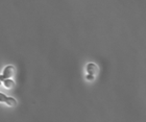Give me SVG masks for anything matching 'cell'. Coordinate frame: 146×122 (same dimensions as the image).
<instances>
[{"mask_svg": "<svg viewBox=\"0 0 146 122\" xmlns=\"http://www.w3.org/2000/svg\"><path fill=\"white\" fill-rule=\"evenodd\" d=\"M87 71L89 72V74H96L98 72V68L97 66L95 64H92V63H90V64H88V66H87Z\"/></svg>", "mask_w": 146, "mask_h": 122, "instance_id": "2", "label": "cell"}, {"mask_svg": "<svg viewBox=\"0 0 146 122\" xmlns=\"http://www.w3.org/2000/svg\"><path fill=\"white\" fill-rule=\"evenodd\" d=\"M87 78H88V80H93V78H94V77H93V75H92V74H89L88 76H87Z\"/></svg>", "mask_w": 146, "mask_h": 122, "instance_id": "6", "label": "cell"}, {"mask_svg": "<svg viewBox=\"0 0 146 122\" xmlns=\"http://www.w3.org/2000/svg\"><path fill=\"white\" fill-rule=\"evenodd\" d=\"M15 72H16V69L13 66H7V67L4 68V70H3V77L4 78H11L15 75Z\"/></svg>", "mask_w": 146, "mask_h": 122, "instance_id": "1", "label": "cell"}, {"mask_svg": "<svg viewBox=\"0 0 146 122\" xmlns=\"http://www.w3.org/2000/svg\"><path fill=\"white\" fill-rule=\"evenodd\" d=\"M0 85H1V82H0Z\"/></svg>", "mask_w": 146, "mask_h": 122, "instance_id": "8", "label": "cell"}, {"mask_svg": "<svg viewBox=\"0 0 146 122\" xmlns=\"http://www.w3.org/2000/svg\"><path fill=\"white\" fill-rule=\"evenodd\" d=\"M5 80V78L3 77V75H0V82H1V80H2V82H3V80Z\"/></svg>", "mask_w": 146, "mask_h": 122, "instance_id": "7", "label": "cell"}, {"mask_svg": "<svg viewBox=\"0 0 146 122\" xmlns=\"http://www.w3.org/2000/svg\"><path fill=\"white\" fill-rule=\"evenodd\" d=\"M6 98H7V96H5V95L2 94V93H0V102H5Z\"/></svg>", "mask_w": 146, "mask_h": 122, "instance_id": "5", "label": "cell"}, {"mask_svg": "<svg viewBox=\"0 0 146 122\" xmlns=\"http://www.w3.org/2000/svg\"><path fill=\"white\" fill-rule=\"evenodd\" d=\"M5 103L9 104V107H16V105H17V101H16L15 98H13V97H7V98H6Z\"/></svg>", "mask_w": 146, "mask_h": 122, "instance_id": "4", "label": "cell"}, {"mask_svg": "<svg viewBox=\"0 0 146 122\" xmlns=\"http://www.w3.org/2000/svg\"><path fill=\"white\" fill-rule=\"evenodd\" d=\"M3 84H4V87L7 89H11L13 88L14 86H15V84H14V82H13V80H11V78H5V80H3Z\"/></svg>", "mask_w": 146, "mask_h": 122, "instance_id": "3", "label": "cell"}]
</instances>
